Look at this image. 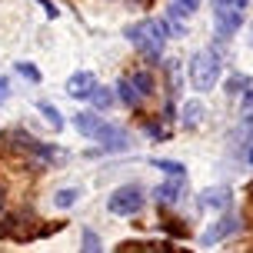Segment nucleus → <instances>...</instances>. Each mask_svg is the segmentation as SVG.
Segmentation results:
<instances>
[{
    "label": "nucleus",
    "instance_id": "obj_28",
    "mask_svg": "<svg viewBox=\"0 0 253 253\" xmlns=\"http://www.w3.org/2000/svg\"><path fill=\"white\" fill-rule=\"evenodd\" d=\"M250 43H253V24H250Z\"/></svg>",
    "mask_w": 253,
    "mask_h": 253
},
{
    "label": "nucleus",
    "instance_id": "obj_32",
    "mask_svg": "<svg viewBox=\"0 0 253 253\" xmlns=\"http://www.w3.org/2000/svg\"><path fill=\"white\" fill-rule=\"evenodd\" d=\"M250 193H253V187H250Z\"/></svg>",
    "mask_w": 253,
    "mask_h": 253
},
{
    "label": "nucleus",
    "instance_id": "obj_5",
    "mask_svg": "<svg viewBox=\"0 0 253 253\" xmlns=\"http://www.w3.org/2000/svg\"><path fill=\"white\" fill-rule=\"evenodd\" d=\"M97 143L103 147V153H120V150H126L130 147V137H126L120 126H114V124H103L100 130H97Z\"/></svg>",
    "mask_w": 253,
    "mask_h": 253
},
{
    "label": "nucleus",
    "instance_id": "obj_9",
    "mask_svg": "<svg viewBox=\"0 0 253 253\" xmlns=\"http://www.w3.org/2000/svg\"><path fill=\"white\" fill-rule=\"evenodd\" d=\"M117 97H120L126 107H133V110H137L140 103H143V90L133 84V77H120V80H117Z\"/></svg>",
    "mask_w": 253,
    "mask_h": 253
},
{
    "label": "nucleus",
    "instance_id": "obj_18",
    "mask_svg": "<svg viewBox=\"0 0 253 253\" xmlns=\"http://www.w3.org/2000/svg\"><path fill=\"white\" fill-rule=\"evenodd\" d=\"M153 167L164 170V173H170V177H187V167L177 164V160H153Z\"/></svg>",
    "mask_w": 253,
    "mask_h": 253
},
{
    "label": "nucleus",
    "instance_id": "obj_25",
    "mask_svg": "<svg viewBox=\"0 0 253 253\" xmlns=\"http://www.w3.org/2000/svg\"><path fill=\"white\" fill-rule=\"evenodd\" d=\"M7 97H10V80H7V77H0V107L7 103Z\"/></svg>",
    "mask_w": 253,
    "mask_h": 253
},
{
    "label": "nucleus",
    "instance_id": "obj_19",
    "mask_svg": "<svg viewBox=\"0 0 253 253\" xmlns=\"http://www.w3.org/2000/svg\"><path fill=\"white\" fill-rule=\"evenodd\" d=\"M240 100H243V103H240V117L250 124V120H253V84L240 93Z\"/></svg>",
    "mask_w": 253,
    "mask_h": 253
},
{
    "label": "nucleus",
    "instance_id": "obj_16",
    "mask_svg": "<svg viewBox=\"0 0 253 253\" xmlns=\"http://www.w3.org/2000/svg\"><path fill=\"white\" fill-rule=\"evenodd\" d=\"M250 84H253V80H250L247 74H233V77L227 80V93H230V97H240V93L250 87Z\"/></svg>",
    "mask_w": 253,
    "mask_h": 253
},
{
    "label": "nucleus",
    "instance_id": "obj_21",
    "mask_svg": "<svg viewBox=\"0 0 253 253\" xmlns=\"http://www.w3.org/2000/svg\"><path fill=\"white\" fill-rule=\"evenodd\" d=\"M167 74H170V97H177L180 93V60L167 63Z\"/></svg>",
    "mask_w": 253,
    "mask_h": 253
},
{
    "label": "nucleus",
    "instance_id": "obj_23",
    "mask_svg": "<svg viewBox=\"0 0 253 253\" xmlns=\"http://www.w3.org/2000/svg\"><path fill=\"white\" fill-rule=\"evenodd\" d=\"M84 250H87V253H97V250H103L100 237H97L93 230H84Z\"/></svg>",
    "mask_w": 253,
    "mask_h": 253
},
{
    "label": "nucleus",
    "instance_id": "obj_27",
    "mask_svg": "<svg viewBox=\"0 0 253 253\" xmlns=\"http://www.w3.org/2000/svg\"><path fill=\"white\" fill-rule=\"evenodd\" d=\"M227 3H237V0H213V7H227Z\"/></svg>",
    "mask_w": 253,
    "mask_h": 253
},
{
    "label": "nucleus",
    "instance_id": "obj_7",
    "mask_svg": "<svg viewBox=\"0 0 253 253\" xmlns=\"http://www.w3.org/2000/svg\"><path fill=\"white\" fill-rule=\"evenodd\" d=\"M93 87H97V77L90 74V70H77V74L67 80V93H70L74 100L90 97V93H93Z\"/></svg>",
    "mask_w": 253,
    "mask_h": 253
},
{
    "label": "nucleus",
    "instance_id": "obj_31",
    "mask_svg": "<svg viewBox=\"0 0 253 253\" xmlns=\"http://www.w3.org/2000/svg\"><path fill=\"white\" fill-rule=\"evenodd\" d=\"M137 3H150V0H137Z\"/></svg>",
    "mask_w": 253,
    "mask_h": 253
},
{
    "label": "nucleus",
    "instance_id": "obj_20",
    "mask_svg": "<svg viewBox=\"0 0 253 253\" xmlns=\"http://www.w3.org/2000/svg\"><path fill=\"white\" fill-rule=\"evenodd\" d=\"M17 74L27 77L30 84H40V70H37V67H34L30 60H17Z\"/></svg>",
    "mask_w": 253,
    "mask_h": 253
},
{
    "label": "nucleus",
    "instance_id": "obj_2",
    "mask_svg": "<svg viewBox=\"0 0 253 253\" xmlns=\"http://www.w3.org/2000/svg\"><path fill=\"white\" fill-rule=\"evenodd\" d=\"M220 74H223V60L213 50H197L190 57V84H193V90H200V93L213 90L220 84Z\"/></svg>",
    "mask_w": 253,
    "mask_h": 253
},
{
    "label": "nucleus",
    "instance_id": "obj_3",
    "mask_svg": "<svg viewBox=\"0 0 253 253\" xmlns=\"http://www.w3.org/2000/svg\"><path fill=\"white\" fill-rule=\"evenodd\" d=\"M107 210L114 216H133L143 210V187L140 183H126V187H117L107 200Z\"/></svg>",
    "mask_w": 253,
    "mask_h": 253
},
{
    "label": "nucleus",
    "instance_id": "obj_22",
    "mask_svg": "<svg viewBox=\"0 0 253 253\" xmlns=\"http://www.w3.org/2000/svg\"><path fill=\"white\" fill-rule=\"evenodd\" d=\"M130 77H133V84L143 90V97H150V93H153V77L147 74V70H137V74H130Z\"/></svg>",
    "mask_w": 253,
    "mask_h": 253
},
{
    "label": "nucleus",
    "instance_id": "obj_6",
    "mask_svg": "<svg viewBox=\"0 0 253 253\" xmlns=\"http://www.w3.org/2000/svg\"><path fill=\"white\" fill-rule=\"evenodd\" d=\"M237 230H240V216L227 213V216H220V220H216L213 227H210L207 233H203V237H200V243H203V247H213V243H220V240H227V237H233Z\"/></svg>",
    "mask_w": 253,
    "mask_h": 253
},
{
    "label": "nucleus",
    "instance_id": "obj_24",
    "mask_svg": "<svg viewBox=\"0 0 253 253\" xmlns=\"http://www.w3.org/2000/svg\"><path fill=\"white\" fill-rule=\"evenodd\" d=\"M173 3H177V7H180L183 13H197V10H200V3H203V0H173Z\"/></svg>",
    "mask_w": 253,
    "mask_h": 253
},
{
    "label": "nucleus",
    "instance_id": "obj_12",
    "mask_svg": "<svg viewBox=\"0 0 253 253\" xmlns=\"http://www.w3.org/2000/svg\"><path fill=\"white\" fill-rule=\"evenodd\" d=\"M164 27H167V37H183V34H187L183 10H180L177 3H173V7H167V13H164Z\"/></svg>",
    "mask_w": 253,
    "mask_h": 253
},
{
    "label": "nucleus",
    "instance_id": "obj_17",
    "mask_svg": "<svg viewBox=\"0 0 253 253\" xmlns=\"http://www.w3.org/2000/svg\"><path fill=\"white\" fill-rule=\"evenodd\" d=\"M90 100H93V107H97V110H107V107L114 103V93H110L107 87H93V93H90Z\"/></svg>",
    "mask_w": 253,
    "mask_h": 253
},
{
    "label": "nucleus",
    "instance_id": "obj_8",
    "mask_svg": "<svg viewBox=\"0 0 253 253\" xmlns=\"http://www.w3.org/2000/svg\"><path fill=\"white\" fill-rule=\"evenodd\" d=\"M230 203H233V193L227 187H213L200 193V207H207V210H227Z\"/></svg>",
    "mask_w": 253,
    "mask_h": 253
},
{
    "label": "nucleus",
    "instance_id": "obj_15",
    "mask_svg": "<svg viewBox=\"0 0 253 253\" xmlns=\"http://www.w3.org/2000/svg\"><path fill=\"white\" fill-rule=\"evenodd\" d=\"M37 110L43 114V120L50 124L53 133H60V130H63V117H60V110H57L53 103H47V100H40V103H37Z\"/></svg>",
    "mask_w": 253,
    "mask_h": 253
},
{
    "label": "nucleus",
    "instance_id": "obj_26",
    "mask_svg": "<svg viewBox=\"0 0 253 253\" xmlns=\"http://www.w3.org/2000/svg\"><path fill=\"white\" fill-rule=\"evenodd\" d=\"M40 7L47 10V17H50V20H53V17H57V13H60V10H57V7H53V3H50V0H40Z\"/></svg>",
    "mask_w": 253,
    "mask_h": 253
},
{
    "label": "nucleus",
    "instance_id": "obj_13",
    "mask_svg": "<svg viewBox=\"0 0 253 253\" xmlns=\"http://www.w3.org/2000/svg\"><path fill=\"white\" fill-rule=\"evenodd\" d=\"M203 114H207V107H203L200 100H187L183 103V110H180V117H183V126H197L203 120Z\"/></svg>",
    "mask_w": 253,
    "mask_h": 253
},
{
    "label": "nucleus",
    "instance_id": "obj_1",
    "mask_svg": "<svg viewBox=\"0 0 253 253\" xmlns=\"http://www.w3.org/2000/svg\"><path fill=\"white\" fill-rule=\"evenodd\" d=\"M126 40L137 47L140 57H143L147 63H160V57H164V40H167V27H164V20L147 17V20H137V24L126 27Z\"/></svg>",
    "mask_w": 253,
    "mask_h": 253
},
{
    "label": "nucleus",
    "instance_id": "obj_29",
    "mask_svg": "<svg viewBox=\"0 0 253 253\" xmlns=\"http://www.w3.org/2000/svg\"><path fill=\"white\" fill-rule=\"evenodd\" d=\"M0 203H3V187H0Z\"/></svg>",
    "mask_w": 253,
    "mask_h": 253
},
{
    "label": "nucleus",
    "instance_id": "obj_30",
    "mask_svg": "<svg viewBox=\"0 0 253 253\" xmlns=\"http://www.w3.org/2000/svg\"><path fill=\"white\" fill-rule=\"evenodd\" d=\"M250 167H253V150H250Z\"/></svg>",
    "mask_w": 253,
    "mask_h": 253
},
{
    "label": "nucleus",
    "instance_id": "obj_11",
    "mask_svg": "<svg viewBox=\"0 0 253 253\" xmlns=\"http://www.w3.org/2000/svg\"><path fill=\"white\" fill-rule=\"evenodd\" d=\"M183 180L187 177H173V180H167V183H160V187L153 190V197L160 203H177L183 197Z\"/></svg>",
    "mask_w": 253,
    "mask_h": 253
},
{
    "label": "nucleus",
    "instance_id": "obj_4",
    "mask_svg": "<svg viewBox=\"0 0 253 253\" xmlns=\"http://www.w3.org/2000/svg\"><path fill=\"white\" fill-rule=\"evenodd\" d=\"M243 7L240 3H227V7H213V24H216V37L220 40H227V37H233L237 30H240V24H243Z\"/></svg>",
    "mask_w": 253,
    "mask_h": 253
},
{
    "label": "nucleus",
    "instance_id": "obj_14",
    "mask_svg": "<svg viewBox=\"0 0 253 253\" xmlns=\"http://www.w3.org/2000/svg\"><path fill=\"white\" fill-rule=\"evenodd\" d=\"M77 200H80V187H63V190L53 193V207L57 210H70Z\"/></svg>",
    "mask_w": 253,
    "mask_h": 253
},
{
    "label": "nucleus",
    "instance_id": "obj_10",
    "mask_svg": "<svg viewBox=\"0 0 253 253\" xmlns=\"http://www.w3.org/2000/svg\"><path fill=\"white\" fill-rule=\"evenodd\" d=\"M74 126H77V133H84L87 140H93V137H97V130L103 126V117L93 114V110H84V114L74 117Z\"/></svg>",
    "mask_w": 253,
    "mask_h": 253
}]
</instances>
